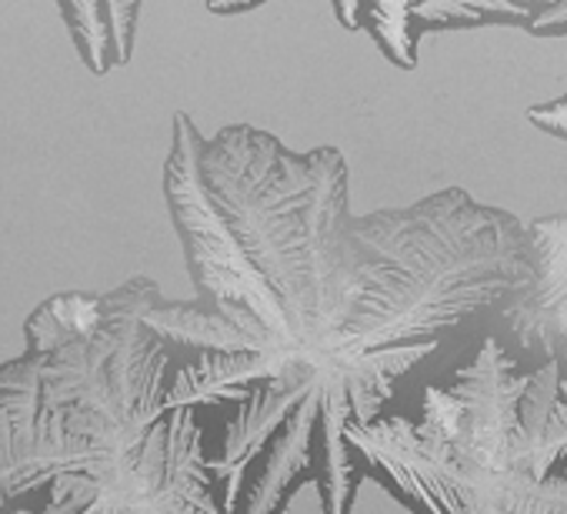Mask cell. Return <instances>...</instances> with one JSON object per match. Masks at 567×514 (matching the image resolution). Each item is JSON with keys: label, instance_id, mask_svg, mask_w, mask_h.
Returning a JSON list of instances; mask_svg holds the SVG:
<instances>
[{"label": "cell", "instance_id": "7", "mask_svg": "<svg viewBox=\"0 0 567 514\" xmlns=\"http://www.w3.org/2000/svg\"><path fill=\"white\" fill-rule=\"evenodd\" d=\"M61 14L94 74H107L111 68L131 61L141 4H61Z\"/></svg>", "mask_w": 567, "mask_h": 514}, {"label": "cell", "instance_id": "2", "mask_svg": "<svg viewBox=\"0 0 567 514\" xmlns=\"http://www.w3.org/2000/svg\"><path fill=\"white\" fill-rule=\"evenodd\" d=\"M151 278L101 295V318L41 358L38 448L54 484L38 514H224L207 414L171 408L181 358L144 325Z\"/></svg>", "mask_w": 567, "mask_h": 514}, {"label": "cell", "instance_id": "8", "mask_svg": "<svg viewBox=\"0 0 567 514\" xmlns=\"http://www.w3.org/2000/svg\"><path fill=\"white\" fill-rule=\"evenodd\" d=\"M527 121H530L534 127H540L544 134L567 141V94L557 97V101H550V104L530 107V111H527Z\"/></svg>", "mask_w": 567, "mask_h": 514}, {"label": "cell", "instance_id": "10", "mask_svg": "<svg viewBox=\"0 0 567 514\" xmlns=\"http://www.w3.org/2000/svg\"><path fill=\"white\" fill-rule=\"evenodd\" d=\"M260 4H207L210 14H247V11H257Z\"/></svg>", "mask_w": 567, "mask_h": 514}, {"label": "cell", "instance_id": "9", "mask_svg": "<svg viewBox=\"0 0 567 514\" xmlns=\"http://www.w3.org/2000/svg\"><path fill=\"white\" fill-rule=\"evenodd\" d=\"M527 31L537 34V38H560V34H567V8H560V4L534 8V18H530Z\"/></svg>", "mask_w": 567, "mask_h": 514}, {"label": "cell", "instance_id": "1", "mask_svg": "<svg viewBox=\"0 0 567 514\" xmlns=\"http://www.w3.org/2000/svg\"><path fill=\"white\" fill-rule=\"evenodd\" d=\"M164 197L200 298L161 301L144 325L181 358L171 408H234L214 448L224 514H284L301 484L324 514H351L364 471L348 431L384 404L351 341L378 250L351 214L348 161L247 124L204 137L174 114Z\"/></svg>", "mask_w": 567, "mask_h": 514}, {"label": "cell", "instance_id": "5", "mask_svg": "<svg viewBox=\"0 0 567 514\" xmlns=\"http://www.w3.org/2000/svg\"><path fill=\"white\" fill-rule=\"evenodd\" d=\"M527 227L537 250V275L534 285L501 311V321L520 348L514 358L524 368L554 364L567 384V214L540 217Z\"/></svg>", "mask_w": 567, "mask_h": 514}, {"label": "cell", "instance_id": "6", "mask_svg": "<svg viewBox=\"0 0 567 514\" xmlns=\"http://www.w3.org/2000/svg\"><path fill=\"white\" fill-rule=\"evenodd\" d=\"M41 358L24 354L0 368V514L41 511L51 474L38 448Z\"/></svg>", "mask_w": 567, "mask_h": 514}, {"label": "cell", "instance_id": "4", "mask_svg": "<svg viewBox=\"0 0 567 514\" xmlns=\"http://www.w3.org/2000/svg\"><path fill=\"white\" fill-rule=\"evenodd\" d=\"M358 230L378 250V285L351 341L384 408L451 331L481 315H501L537 275L530 227L474 201L464 187L364 214Z\"/></svg>", "mask_w": 567, "mask_h": 514}, {"label": "cell", "instance_id": "3", "mask_svg": "<svg viewBox=\"0 0 567 514\" xmlns=\"http://www.w3.org/2000/svg\"><path fill=\"white\" fill-rule=\"evenodd\" d=\"M348 444L414 514H567V384L554 364L524 368L501 338L427 384L417 418L384 414Z\"/></svg>", "mask_w": 567, "mask_h": 514}]
</instances>
